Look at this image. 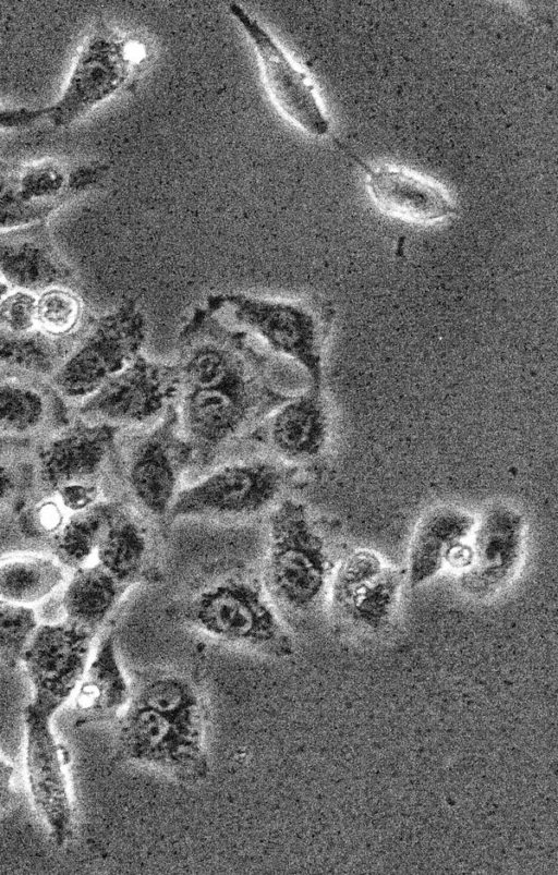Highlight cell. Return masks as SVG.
<instances>
[{
  "label": "cell",
  "mask_w": 558,
  "mask_h": 875,
  "mask_svg": "<svg viewBox=\"0 0 558 875\" xmlns=\"http://www.w3.org/2000/svg\"><path fill=\"white\" fill-rule=\"evenodd\" d=\"M175 365L180 426L194 455L208 457L292 397L275 388L246 335L205 305L179 331Z\"/></svg>",
  "instance_id": "1"
},
{
  "label": "cell",
  "mask_w": 558,
  "mask_h": 875,
  "mask_svg": "<svg viewBox=\"0 0 558 875\" xmlns=\"http://www.w3.org/2000/svg\"><path fill=\"white\" fill-rule=\"evenodd\" d=\"M329 581L328 551L307 508L294 499L278 502L269 519L262 584L276 609L312 612Z\"/></svg>",
  "instance_id": "2"
},
{
  "label": "cell",
  "mask_w": 558,
  "mask_h": 875,
  "mask_svg": "<svg viewBox=\"0 0 558 875\" xmlns=\"http://www.w3.org/2000/svg\"><path fill=\"white\" fill-rule=\"evenodd\" d=\"M189 622L206 635L288 657L293 644L263 585L244 579H228L203 590L190 603Z\"/></svg>",
  "instance_id": "3"
},
{
  "label": "cell",
  "mask_w": 558,
  "mask_h": 875,
  "mask_svg": "<svg viewBox=\"0 0 558 875\" xmlns=\"http://www.w3.org/2000/svg\"><path fill=\"white\" fill-rule=\"evenodd\" d=\"M205 306L222 319L230 318L258 336L275 352L298 363L320 388L326 318L305 302L279 301L243 293L207 296Z\"/></svg>",
  "instance_id": "4"
},
{
  "label": "cell",
  "mask_w": 558,
  "mask_h": 875,
  "mask_svg": "<svg viewBox=\"0 0 558 875\" xmlns=\"http://www.w3.org/2000/svg\"><path fill=\"white\" fill-rule=\"evenodd\" d=\"M146 333L143 311L134 301L124 302L94 317L50 379L74 408L140 354Z\"/></svg>",
  "instance_id": "5"
},
{
  "label": "cell",
  "mask_w": 558,
  "mask_h": 875,
  "mask_svg": "<svg viewBox=\"0 0 558 875\" xmlns=\"http://www.w3.org/2000/svg\"><path fill=\"white\" fill-rule=\"evenodd\" d=\"M108 170L99 161L0 159V231L48 222L61 207L101 184Z\"/></svg>",
  "instance_id": "6"
},
{
  "label": "cell",
  "mask_w": 558,
  "mask_h": 875,
  "mask_svg": "<svg viewBox=\"0 0 558 875\" xmlns=\"http://www.w3.org/2000/svg\"><path fill=\"white\" fill-rule=\"evenodd\" d=\"M121 427L74 414L73 420L32 450L41 496L99 493V478L113 455Z\"/></svg>",
  "instance_id": "7"
},
{
  "label": "cell",
  "mask_w": 558,
  "mask_h": 875,
  "mask_svg": "<svg viewBox=\"0 0 558 875\" xmlns=\"http://www.w3.org/2000/svg\"><path fill=\"white\" fill-rule=\"evenodd\" d=\"M138 63L134 41L98 23L84 39L60 96L46 107L45 119L59 129L74 124L123 88Z\"/></svg>",
  "instance_id": "8"
},
{
  "label": "cell",
  "mask_w": 558,
  "mask_h": 875,
  "mask_svg": "<svg viewBox=\"0 0 558 875\" xmlns=\"http://www.w3.org/2000/svg\"><path fill=\"white\" fill-rule=\"evenodd\" d=\"M286 471L266 460L220 466L180 489L167 515L171 519H241L260 513L279 498Z\"/></svg>",
  "instance_id": "9"
},
{
  "label": "cell",
  "mask_w": 558,
  "mask_h": 875,
  "mask_svg": "<svg viewBox=\"0 0 558 875\" xmlns=\"http://www.w3.org/2000/svg\"><path fill=\"white\" fill-rule=\"evenodd\" d=\"M179 390L175 364L154 362L138 354L73 411L77 416L123 428L159 418L177 402Z\"/></svg>",
  "instance_id": "10"
},
{
  "label": "cell",
  "mask_w": 558,
  "mask_h": 875,
  "mask_svg": "<svg viewBox=\"0 0 558 875\" xmlns=\"http://www.w3.org/2000/svg\"><path fill=\"white\" fill-rule=\"evenodd\" d=\"M193 458L174 402L130 448L126 477L135 500L150 514H168L183 471Z\"/></svg>",
  "instance_id": "11"
},
{
  "label": "cell",
  "mask_w": 558,
  "mask_h": 875,
  "mask_svg": "<svg viewBox=\"0 0 558 875\" xmlns=\"http://www.w3.org/2000/svg\"><path fill=\"white\" fill-rule=\"evenodd\" d=\"M117 755L168 770L181 778H203L207 759L203 731L153 709L129 704L119 721Z\"/></svg>",
  "instance_id": "12"
},
{
  "label": "cell",
  "mask_w": 558,
  "mask_h": 875,
  "mask_svg": "<svg viewBox=\"0 0 558 875\" xmlns=\"http://www.w3.org/2000/svg\"><path fill=\"white\" fill-rule=\"evenodd\" d=\"M95 635L66 619L38 624L21 657L34 690L32 704L54 715L83 677Z\"/></svg>",
  "instance_id": "13"
},
{
  "label": "cell",
  "mask_w": 558,
  "mask_h": 875,
  "mask_svg": "<svg viewBox=\"0 0 558 875\" xmlns=\"http://www.w3.org/2000/svg\"><path fill=\"white\" fill-rule=\"evenodd\" d=\"M73 417L49 377L0 366V447L32 451Z\"/></svg>",
  "instance_id": "14"
},
{
  "label": "cell",
  "mask_w": 558,
  "mask_h": 875,
  "mask_svg": "<svg viewBox=\"0 0 558 875\" xmlns=\"http://www.w3.org/2000/svg\"><path fill=\"white\" fill-rule=\"evenodd\" d=\"M525 546V519L514 507L495 503L487 508L470 537L469 562L460 585L474 597L502 590L519 570Z\"/></svg>",
  "instance_id": "15"
},
{
  "label": "cell",
  "mask_w": 558,
  "mask_h": 875,
  "mask_svg": "<svg viewBox=\"0 0 558 875\" xmlns=\"http://www.w3.org/2000/svg\"><path fill=\"white\" fill-rule=\"evenodd\" d=\"M52 716L32 703L24 709L26 773L34 806L53 843L62 847L73 834V811L63 768L66 752L54 739Z\"/></svg>",
  "instance_id": "16"
},
{
  "label": "cell",
  "mask_w": 558,
  "mask_h": 875,
  "mask_svg": "<svg viewBox=\"0 0 558 875\" xmlns=\"http://www.w3.org/2000/svg\"><path fill=\"white\" fill-rule=\"evenodd\" d=\"M229 12L252 42L276 105L295 125L312 136L330 132V121L306 73L289 58L272 35L242 5L232 2Z\"/></svg>",
  "instance_id": "17"
},
{
  "label": "cell",
  "mask_w": 558,
  "mask_h": 875,
  "mask_svg": "<svg viewBox=\"0 0 558 875\" xmlns=\"http://www.w3.org/2000/svg\"><path fill=\"white\" fill-rule=\"evenodd\" d=\"M403 574L372 550L344 558L329 581L331 612L371 629L384 627L397 609Z\"/></svg>",
  "instance_id": "18"
},
{
  "label": "cell",
  "mask_w": 558,
  "mask_h": 875,
  "mask_svg": "<svg viewBox=\"0 0 558 875\" xmlns=\"http://www.w3.org/2000/svg\"><path fill=\"white\" fill-rule=\"evenodd\" d=\"M0 283L34 294L57 285H78L48 222L0 231Z\"/></svg>",
  "instance_id": "19"
},
{
  "label": "cell",
  "mask_w": 558,
  "mask_h": 875,
  "mask_svg": "<svg viewBox=\"0 0 558 875\" xmlns=\"http://www.w3.org/2000/svg\"><path fill=\"white\" fill-rule=\"evenodd\" d=\"M476 519L454 506L429 510L417 523L409 549V584L417 587L446 566L462 570L470 557V537Z\"/></svg>",
  "instance_id": "20"
},
{
  "label": "cell",
  "mask_w": 558,
  "mask_h": 875,
  "mask_svg": "<svg viewBox=\"0 0 558 875\" xmlns=\"http://www.w3.org/2000/svg\"><path fill=\"white\" fill-rule=\"evenodd\" d=\"M350 156L364 171L369 196L384 214L416 223L441 221L456 214L454 204L434 181L402 168L373 167Z\"/></svg>",
  "instance_id": "21"
},
{
  "label": "cell",
  "mask_w": 558,
  "mask_h": 875,
  "mask_svg": "<svg viewBox=\"0 0 558 875\" xmlns=\"http://www.w3.org/2000/svg\"><path fill=\"white\" fill-rule=\"evenodd\" d=\"M329 427L320 388L311 387L266 416L256 427L254 437L287 461L305 462L323 453Z\"/></svg>",
  "instance_id": "22"
},
{
  "label": "cell",
  "mask_w": 558,
  "mask_h": 875,
  "mask_svg": "<svg viewBox=\"0 0 558 875\" xmlns=\"http://www.w3.org/2000/svg\"><path fill=\"white\" fill-rule=\"evenodd\" d=\"M36 294L0 288V366L51 378L65 354L39 330Z\"/></svg>",
  "instance_id": "23"
},
{
  "label": "cell",
  "mask_w": 558,
  "mask_h": 875,
  "mask_svg": "<svg viewBox=\"0 0 558 875\" xmlns=\"http://www.w3.org/2000/svg\"><path fill=\"white\" fill-rule=\"evenodd\" d=\"M131 690L120 666L114 639L108 634L86 667L74 697V726L108 721L130 702Z\"/></svg>",
  "instance_id": "24"
},
{
  "label": "cell",
  "mask_w": 558,
  "mask_h": 875,
  "mask_svg": "<svg viewBox=\"0 0 558 875\" xmlns=\"http://www.w3.org/2000/svg\"><path fill=\"white\" fill-rule=\"evenodd\" d=\"M96 562L125 587L137 583L150 558L148 535L122 506L116 507L95 552Z\"/></svg>",
  "instance_id": "25"
},
{
  "label": "cell",
  "mask_w": 558,
  "mask_h": 875,
  "mask_svg": "<svg viewBox=\"0 0 558 875\" xmlns=\"http://www.w3.org/2000/svg\"><path fill=\"white\" fill-rule=\"evenodd\" d=\"M126 591L97 562L83 566L74 570L64 590V619L97 633Z\"/></svg>",
  "instance_id": "26"
},
{
  "label": "cell",
  "mask_w": 558,
  "mask_h": 875,
  "mask_svg": "<svg viewBox=\"0 0 558 875\" xmlns=\"http://www.w3.org/2000/svg\"><path fill=\"white\" fill-rule=\"evenodd\" d=\"M35 317L41 333L66 357L95 316L78 285H57L36 294Z\"/></svg>",
  "instance_id": "27"
},
{
  "label": "cell",
  "mask_w": 558,
  "mask_h": 875,
  "mask_svg": "<svg viewBox=\"0 0 558 875\" xmlns=\"http://www.w3.org/2000/svg\"><path fill=\"white\" fill-rule=\"evenodd\" d=\"M66 568L53 556L14 554L0 558V599L31 607L64 580Z\"/></svg>",
  "instance_id": "28"
},
{
  "label": "cell",
  "mask_w": 558,
  "mask_h": 875,
  "mask_svg": "<svg viewBox=\"0 0 558 875\" xmlns=\"http://www.w3.org/2000/svg\"><path fill=\"white\" fill-rule=\"evenodd\" d=\"M116 502L97 503L70 513L58 534L50 539L53 557L66 569L86 566L95 556L101 534Z\"/></svg>",
  "instance_id": "29"
},
{
  "label": "cell",
  "mask_w": 558,
  "mask_h": 875,
  "mask_svg": "<svg viewBox=\"0 0 558 875\" xmlns=\"http://www.w3.org/2000/svg\"><path fill=\"white\" fill-rule=\"evenodd\" d=\"M129 704L153 709L203 731L204 709L201 698L194 686L182 678L153 679L131 694Z\"/></svg>",
  "instance_id": "30"
},
{
  "label": "cell",
  "mask_w": 558,
  "mask_h": 875,
  "mask_svg": "<svg viewBox=\"0 0 558 875\" xmlns=\"http://www.w3.org/2000/svg\"><path fill=\"white\" fill-rule=\"evenodd\" d=\"M38 627L32 607L19 606L0 599V659L15 667Z\"/></svg>",
  "instance_id": "31"
},
{
  "label": "cell",
  "mask_w": 558,
  "mask_h": 875,
  "mask_svg": "<svg viewBox=\"0 0 558 875\" xmlns=\"http://www.w3.org/2000/svg\"><path fill=\"white\" fill-rule=\"evenodd\" d=\"M69 514L56 496H41L21 515L20 525L27 536L51 539L61 530Z\"/></svg>",
  "instance_id": "32"
},
{
  "label": "cell",
  "mask_w": 558,
  "mask_h": 875,
  "mask_svg": "<svg viewBox=\"0 0 558 875\" xmlns=\"http://www.w3.org/2000/svg\"><path fill=\"white\" fill-rule=\"evenodd\" d=\"M24 452L28 450L0 447V506L13 499L22 485V473H25V464L31 461H22L21 454Z\"/></svg>",
  "instance_id": "33"
},
{
  "label": "cell",
  "mask_w": 558,
  "mask_h": 875,
  "mask_svg": "<svg viewBox=\"0 0 558 875\" xmlns=\"http://www.w3.org/2000/svg\"><path fill=\"white\" fill-rule=\"evenodd\" d=\"M47 108L7 107L0 105V132L23 129L46 118Z\"/></svg>",
  "instance_id": "34"
},
{
  "label": "cell",
  "mask_w": 558,
  "mask_h": 875,
  "mask_svg": "<svg viewBox=\"0 0 558 875\" xmlns=\"http://www.w3.org/2000/svg\"><path fill=\"white\" fill-rule=\"evenodd\" d=\"M14 768L0 756V810L7 807L13 800L12 776Z\"/></svg>",
  "instance_id": "35"
},
{
  "label": "cell",
  "mask_w": 558,
  "mask_h": 875,
  "mask_svg": "<svg viewBox=\"0 0 558 875\" xmlns=\"http://www.w3.org/2000/svg\"><path fill=\"white\" fill-rule=\"evenodd\" d=\"M1 287H2V284L0 283V288H1Z\"/></svg>",
  "instance_id": "36"
}]
</instances>
